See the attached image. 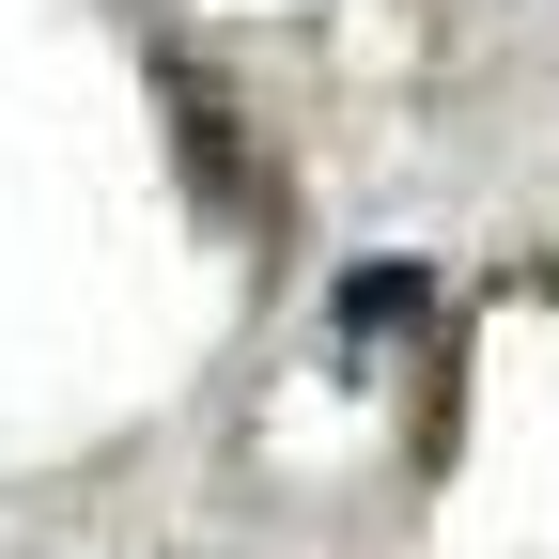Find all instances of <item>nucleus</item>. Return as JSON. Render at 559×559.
<instances>
[{"label":"nucleus","mask_w":559,"mask_h":559,"mask_svg":"<svg viewBox=\"0 0 559 559\" xmlns=\"http://www.w3.org/2000/svg\"><path fill=\"white\" fill-rule=\"evenodd\" d=\"M326 326H342V342H389V326H419V264H373V280H342V296H326Z\"/></svg>","instance_id":"nucleus-1"}]
</instances>
